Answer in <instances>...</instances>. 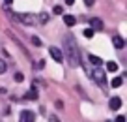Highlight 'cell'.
<instances>
[{
    "mask_svg": "<svg viewBox=\"0 0 127 122\" xmlns=\"http://www.w3.org/2000/svg\"><path fill=\"white\" fill-rule=\"evenodd\" d=\"M64 45H65V55H67L69 64H71V66H79L80 64V51H79V47H77L75 39L73 38H65Z\"/></svg>",
    "mask_w": 127,
    "mask_h": 122,
    "instance_id": "6da1fadb",
    "label": "cell"
},
{
    "mask_svg": "<svg viewBox=\"0 0 127 122\" xmlns=\"http://www.w3.org/2000/svg\"><path fill=\"white\" fill-rule=\"evenodd\" d=\"M90 75H92V79H94L97 85H101V87H107V77H105V71L101 70L99 66H94L90 70Z\"/></svg>",
    "mask_w": 127,
    "mask_h": 122,
    "instance_id": "7a4b0ae2",
    "label": "cell"
},
{
    "mask_svg": "<svg viewBox=\"0 0 127 122\" xmlns=\"http://www.w3.org/2000/svg\"><path fill=\"white\" fill-rule=\"evenodd\" d=\"M15 19H19L23 24H26V26H34V24H37V17L32 15V13H21V15H13Z\"/></svg>",
    "mask_w": 127,
    "mask_h": 122,
    "instance_id": "3957f363",
    "label": "cell"
},
{
    "mask_svg": "<svg viewBox=\"0 0 127 122\" xmlns=\"http://www.w3.org/2000/svg\"><path fill=\"white\" fill-rule=\"evenodd\" d=\"M19 120L21 122H34L36 120V113H32V111H21Z\"/></svg>",
    "mask_w": 127,
    "mask_h": 122,
    "instance_id": "277c9868",
    "label": "cell"
},
{
    "mask_svg": "<svg viewBox=\"0 0 127 122\" xmlns=\"http://www.w3.org/2000/svg\"><path fill=\"white\" fill-rule=\"evenodd\" d=\"M49 53H51V56L56 60V62H62V60H64V53L60 51L58 47H51V49H49Z\"/></svg>",
    "mask_w": 127,
    "mask_h": 122,
    "instance_id": "5b68a950",
    "label": "cell"
},
{
    "mask_svg": "<svg viewBox=\"0 0 127 122\" xmlns=\"http://www.w3.org/2000/svg\"><path fill=\"white\" fill-rule=\"evenodd\" d=\"M24 100H28V102H34V100H37V88L32 87V90L24 94Z\"/></svg>",
    "mask_w": 127,
    "mask_h": 122,
    "instance_id": "8992f818",
    "label": "cell"
},
{
    "mask_svg": "<svg viewBox=\"0 0 127 122\" xmlns=\"http://www.w3.org/2000/svg\"><path fill=\"white\" fill-rule=\"evenodd\" d=\"M108 105H110V109H112V111H118L120 107H122V98H112Z\"/></svg>",
    "mask_w": 127,
    "mask_h": 122,
    "instance_id": "52a82bcc",
    "label": "cell"
},
{
    "mask_svg": "<svg viewBox=\"0 0 127 122\" xmlns=\"http://www.w3.org/2000/svg\"><path fill=\"white\" fill-rule=\"evenodd\" d=\"M112 41H114V47L116 49H123V47H125V41H123V38H120V36H116Z\"/></svg>",
    "mask_w": 127,
    "mask_h": 122,
    "instance_id": "ba28073f",
    "label": "cell"
},
{
    "mask_svg": "<svg viewBox=\"0 0 127 122\" xmlns=\"http://www.w3.org/2000/svg\"><path fill=\"white\" fill-rule=\"evenodd\" d=\"M90 23H92V26H94V30H101V28H103V21H101V19H95V17H94Z\"/></svg>",
    "mask_w": 127,
    "mask_h": 122,
    "instance_id": "9c48e42d",
    "label": "cell"
},
{
    "mask_svg": "<svg viewBox=\"0 0 127 122\" xmlns=\"http://www.w3.org/2000/svg\"><path fill=\"white\" fill-rule=\"evenodd\" d=\"M64 23L67 24V26H75V23H77V19L73 15H64Z\"/></svg>",
    "mask_w": 127,
    "mask_h": 122,
    "instance_id": "30bf717a",
    "label": "cell"
},
{
    "mask_svg": "<svg viewBox=\"0 0 127 122\" xmlns=\"http://www.w3.org/2000/svg\"><path fill=\"white\" fill-rule=\"evenodd\" d=\"M88 60H90L94 66H101V64H103V60H101L99 56H95V55H88Z\"/></svg>",
    "mask_w": 127,
    "mask_h": 122,
    "instance_id": "8fae6325",
    "label": "cell"
},
{
    "mask_svg": "<svg viewBox=\"0 0 127 122\" xmlns=\"http://www.w3.org/2000/svg\"><path fill=\"white\" fill-rule=\"evenodd\" d=\"M122 83H123V79L122 77H116V79H112V88H120V87H122Z\"/></svg>",
    "mask_w": 127,
    "mask_h": 122,
    "instance_id": "7c38bea8",
    "label": "cell"
},
{
    "mask_svg": "<svg viewBox=\"0 0 127 122\" xmlns=\"http://www.w3.org/2000/svg\"><path fill=\"white\" fill-rule=\"evenodd\" d=\"M107 70L114 73V71H118V64H116V62H112V60H110V62H107Z\"/></svg>",
    "mask_w": 127,
    "mask_h": 122,
    "instance_id": "4fadbf2b",
    "label": "cell"
},
{
    "mask_svg": "<svg viewBox=\"0 0 127 122\" xmlns=\"http://www.w3.org/2000/svg\"><path fill=\"white\" fill-rule=\"evenodd\" d=\"M37 21H39V23H47V21H49V15H47V13H39V17H37Z\"/></svg>",
    "mask_w": 127,
    "mask_h": 122,
    "instance_id": "5bb4252c",
    "label": "cell"
},
{
    "mask_svg": "<svg viewBox=\"0 0 127 122\" xmlns=\"http://www.w3.org/2000/svg\"><path fill=\"white\" fill-rule=\"evenodd\" d=\"M6 70H8V66H6V62H4V60L0 58V75L4 73V71H6Z\"/></svg>",
    "mask_w": 127,
    "mask_h": 122,
    "instance_id": "9a60e30c",
    "label": "cell"
},
{
    "mask_svg": "<svg viewBox=\"0 0 127 122\" xmlns=\"http://www.w3.org/2000/svg\"><path fill=\"white\" fill-rule=\"evenodd\" d=\"M84 36H86V38H94V28H86V30H84Z\"/></svg>",
    "mask_w": 127,
    "mask_h": 122,
    "instance_id": "2e32d148",
    "label": "cell"
},
{
    "mask_svg": "<svg viewBox=\"0 0 127 122\" xmlns=\"http://www.w3.org/2000/svg\"><path fill=\"white\" fill-rule=\"evenodd\" d=\"M52 11L56 13V15H62V11H64V8L62 6H54V8H52Z\"/></svg>",
    "mask_w": 127,
    "mask_h": 122,
    "instance_id": "e0dca14e",
    "label": "cell"
},
{
    "mask_svg": "<svg viewBox=\"0 0 127 122\" xmlns=\"http://www.w3.org/2000/svg\"><path fill=\"white\" fill-rule=\"evenodd\" d=\"M32 43H34V45H37V47H39V45H41V39L37 38V36H34V38H32Z\"/></svg>",
    "mask_w": 127,
    "mask_h": 122,
    "instance_id": "ac0fdd59",
    "label": "cell"
},
{
    "mask_svg": "<svg viewBox=\"0 0 127 122\" xmlns=\"http://www.w3.org/2000/svg\"><path fill=\"white\" fill-rule=\"evenodd\" d=\"M23 79H24V75H23V73H15V81H17V83H21Z\"/></svg>",
    "mask_w": 127,
    "mask_h": 122,
    "instance_id": "d6986e66",
    "label": "cell"
},
{
    "mask_svg": "<svg viewBox=\"0 0 127 122\" xmlns=\"http://www.w3.org/2000/svg\"><path fill=\"white\" fill-rule=\"evenodd\" d=\"M84 2H86V6H94L95 4V0H84Z\"/></svg>",
    "mask_w": 127,
    "mask_h": 122,
    "instance_id": "ffe728a7",
    "label": "cell"
},
{
    "mask_svg": "<svg viewBox=\"0 0 127 122\" xmlns=\"http://www.w3.org/2000/svg\"><path fill=\"white\" fill-rule=\"evenodd\" d=\"M73 2H75V0H65V4H67V6H71Z\"/></svg>",
    "mask_w": 127,
    "mask_h": 122,
    "instance_id": "44dd1931",
    "label": "cell"
},
{
    "mask_svg": "<svg viewBox=\"0 0 127 122\" xmlns=\"http://www.w3.org/2000/svg\"><path fill=\"white\" fill-rule=\"evenodd\" d=\"M4 2H6V4H8V6H9V4H11V2H13V0H4Z\"/></svg>",
    "mask_w": 127,
    "mask_h": 122,
    "instance_id": "7402d4cb",
    "label": "cell"
}]
</instances>
